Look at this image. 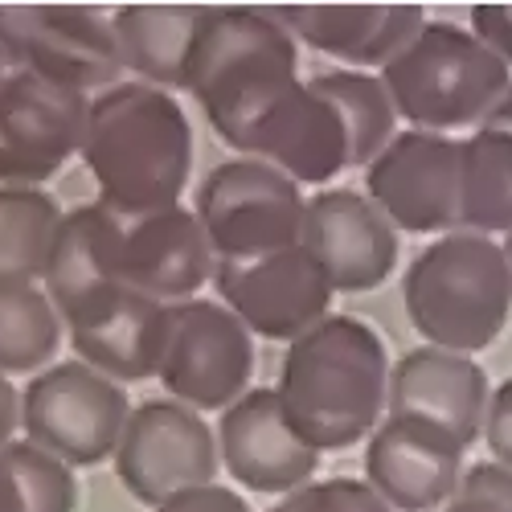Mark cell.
<instances>
[{
  "label": "cell",
  "mask_w": 512,
  "mask_h": 512,
  "mask_svg": "<svg viewBox=\"0 0 512 512\" xmlns=\"http://www.w3.org/2000/svg\"><path fill=\"white\" fill-rule=\"evenodd\" d=\"M390 353L365 320L328 316L287 345L279 402L316 451H349L390 414Z\"/></svg>",
  "instance_id": "cell-1"
},
{
  "label": "cell",
  "mask_w": 512,
  "mask_h": 512,
  "mask_svg": "<svg viewBox=\"0 0 512 512\" xmlns=\"http://www.w3.org/2000/svg\"><path fill=\"white\" fill-rule=\"evenodd\" d=\"M82 160L99 185V205L144 218L181 205L193 173V127L185 107L144 82H119L91 99Z\"/></svg>",
  "instance_id": "cell-2"
},
{
  "label": "cell",
  "mask_w": 512,
  "mask_h": 512,
  "mask_svg": "<svg viewBox=\"0 0 512 512\" xmlns=\"http://www.w3.org/2000/svg\"><path fill=\"white\" fill-rule=\"evenodd\" d=\"M402 304L426 345L476 357L508 328L512 275L504 242L484 234H443L410 263Z\"/></svg>",
  "instance_id": "cell-3"
},
{
  "label": "cell",
  "mask_w": 512,
  "mask_h": 512,
  "mask_svg": "<svg viewBox=\"0 0 512 512\" xmlns=\"http://www.w3.org/2000/svg\"><path fill=\"white\" fill-rule=\"evenodd\" d=\"M300 78V46L275 9H205L185 91L205 107L209 127L230 140L275 91Z\"/></svg>",
  "instance_id": "cell-4"
},
{
  "label": "cell",
  "mask_w": 512,
  "mask_h": 512,
  "mask_svg": "<svg viewBox=\"0 0 512 512\" xmlns=\"http://www.w3.org/2000/svg\"><path fill=\"white\" fill-rule=\"evenodd\" d=\"M381 82L414 132H480L512 91V66H504L472 29L426 21V29L381 70Z\"/></svg>",
  "instance_id": "cell-5"
},
{
  "label": "cell",
  "mask_w": 512,
  "mask_h": 512,
  "mask_svg": "<svg viewBox=\"0 0 512 512\" xmlns=\"http://www.w3.org/2000/svg\"><path fill=\"white\" fill-rule=\"evenodd\" d=\"M197 222L218 254V263L263 259L300 246L304 238V189L263 160H222L197 185Z\"/></svg>",
  "instance_id": "cell-6"
},
{
  "label": "cell",
  "mask_w": 512,
  "mask_h": 512,
  "mask_svg": "<svg viewBox=\"0 0 512 512\" xmlns=\"http://www.w3.org/2000/svg\"><path fill=\"white\" fill-rule=\"evenodd\" d=\"M127 418L132 406L119 381L82 361L41 369L21 394V431L29 443L70 467H95L107 455L115 459Z\"/></svg>",
  "instance_id": "cell-7"
},
{
  "label": "cell",
  "mask_w": 512,
  "mask_h": 512,
  "mask_svg": "<svg viewBox=\"0 0 512 512\" xmlns=\"http://www.w3.org/2000/svg\"><path fill=\"white\" fill-rule=\"evenodd\" d=\"M0 54L9 70H25L78 95L119 87V46L111 17L74 5H0Z\"/></svg>",
  "instance_id": "cell-8"
},
{
  "label": "cell",
  "mask_w": 512,
  "mask_h": 512,
  "mask_svg": "<svg viewBox=\"0 0 512 512\" xmlns=\"http://www.w3.org/2000/svg\"><path fill=\"white\" fill-rule=\"evenodd\" d=\"M254 336L226 308L209 300L173 304L168 349L160 365L164 390L189 410H230L250 394Z\"/></svg>",
  "instance_id": "cell-9"
},
{
  "label": "cell",
  "mask_w": 512,
  "mask_h": 512,
  "mask_svg": "<svg viewBox=\"0 0 512 512\" xmlns=\"http://www.w3.org/2000/svg\"><path fill=\"white\" fill-rule=\"evenodd\" d=\"M222 467L218 435L205 418L181 402H144L127 418L115 451V476L148 508H164L173 496L213 484Z\"/></svg>",
  "instance_id": "cell-10"
},
{
  "label": "cell",
  "mask_w": 512,
  "mask_h": 512,
  "mask_svg": "<svg viewBox=\"0 0 512 512\" xmlns=\"http://www.w3.org/2000/svg\"><path fill=\"white\" fill-rule=\"evenodd\" d=\"M91 99L25 70L0 82V181L37 189L82 156Z\"/></svg>",
  "instance_id": "cell-11"
},
{
  "label": "cell",
  "mask_w": 512,
  "mask_h": 512,
  "mask_svg": "<svg viewBox=\"0 0 512 512\" xmlns=\"http://www.w3.org/2000/svg\"><path fill=\"white\" fill-rule=\"evenodd\" d=\"M226 144L250 160L279 168L295 185H328L336 173L353 168L345 123L304 78L275 91Z\"/></svg>",
  "instance_id": "cell-12"
},
{
  "label": "cell",
  "mask_w": 512,
  "mask_h": 512,
  "mask_svg": "<svg viewBox=\"0 0 512 512\" xmlns=\"http://www.w3.org/2000/svg\"><path fill=\"white\" fill-rule=\"evenodd\" d=\"M213 287H218L222 304L250 328V336L287 340V345L328 320L336 295L304 246H287L263 254V259L218 263Z\"/></svg>",
  "instance_id": "cell-13"
},
{
  "label": "cell",
  "mask_w": 512,
  "mask_h": 512,
  "mask_svg": "<svg viewBox=\"0 0 512 512\" xmlns=\"http://www.w3.org/2000/svg\"><path fill=\"white\" fill-rule=\"evenodd\" d=\"M463 140L435 132H398L394 144L365 168L369 201L406 234L459 230Z\"/></svg>",
  "instance_id": "cell-14"
},
{
  "label": "cell",
  "mask_w": 512,
  "mask_h": 512,
  "mask_svg": "<svg viewBox=\"0 0 512 512\" xmlns=\"http://www.w3.org/2000/svg\"><path fill=\"white\" fill-rule=\"evenodd\" d=\"M467 447L426 418L386 414L365 447V484L394 512H443L463 484Z\"/></svg>",
  "instance_id": "cell-15"
},
{
  "label": "cell",
  "mask_w": 512,
  "mask_h": 512,
  "mask_svg": "<svg viewBox=\"0 0 512 512\" xmlns=\"http://www.w3.org/2000/svg\"><path fill=\"white\" fill-rule=\"evenodd\" d=\"M115 254L123 287L168 308L197 300V291L218 271V254H213L197 213L185 205L144 213V218L115 213Z\"/></svg>",
  "instance_id": "cell-16"
},
{
  "label": "cell",
  "mask_w": 512,
  "mask_h": 512,
  "mask_svg": "<svg viewBox=\"0 0 512 512\" xmlns=\"http://www.w3.org/2000/svg\"><path fill=\"white\" fill-rule=\"evenodd\" d=\"M300 246L320 263L332 291H373L398 267V230L365 193L324 189L308 201Z\"/></svg>",
  "instance_id": "cell-17"
},
{
  "label": "cell",
  "mask_w": 512,
  "mask_h": 512,
  "mask_svg": "<svg viewBox=\"0 0 512 512\" xmlns=\"http://www.w3.org/2000/svg\"><path fill=\"white\" fill-rule=\"evenodd\" d=\"M222 467L259 496H291L312 484L320 451L295 431L279 390H250L222 414L218 426Z\"/></svg>",
  "instance_id": "cell-18"
},
{
  "label": "cell",
  "mask_w": 512,
  "mask_h": 512,
  "mask_svg": "<svg viewBox=\"0 0 512 512\" xmlns=\"http://www.w3.org/2000/svg\"><path fill=\"white\" fill-rule=\"evenodd\" d=\"M41 283L66 332L103 316L127 291L115 254V213L107 205H78L66 213Z\"/></svg>",
  "instance_id": "cell-19"
},
{
  "label": "cell",
  "mask_w": 512,
  "mask_h": 512,
  "mask_svg": "<svg viewBox=\"0 0 512 512\" xmlns=\"http://www.w3.org/2000/svg\"><path fill=\"white\" fill-rule=\"evenodd\" d=\"M488 402V373L476 365V357L463 353L422 345L410 349L390 373V414L435 422L463 447H472L484 435Z\"/></svg>",
  "instance_id": "cell-20"
},
{
  "label": "cell",
  "mask_w": 512,
  "mask_h": 512,
  "mask_svg": "<svg viewBox=\"0 0 512 512\" xmlns=\"http://www.w3.org/2000/svg\"><path fill=\"white\" fill-rule=\"evenodd\" d=\"M275 17L295 41L365 74H381L426 29L418 5H287Z\"/></svg>",
  "instance_id": "cell-21"
},
{
  "label": "cell",
  "mask_w": 512,
  "mask_h": 512,
  "mask_svg": "<svg viewBox=\"0 0 512 512\" xmlns=\"http://www.w3.org/2000/svg\"><path fill=\"white\" fill-rule=\"evenodd\" d=\"M168 320H173L168 304L148 300L140 291H123L103 316L82 328H70V345L82 365L107 373L111 381L160 377L168 349Z\"/></svg>",
  "instance_id": "cell-22"
},
{
  "label": "cell",
  "mask_w": 512,
  "mask_h": 512,
  "mask_svg": "<svg viewBox=\"0 0 512 512\" xmlns=\"http://www.w3.org/2000/svg\"><path fill=\"white\" fill-rule=\"evenodd\" d=\"M197 5H127L111 13L119 62L136 82L156 91H185L189 78V54L201 25Z\"/></svg>",
  "instance_id": "cell-23"
},
{
  "label": "cell",
  "mask_w": 512,
  "mask_h": 512,
  "mask_svg": "<svg viewBox=\"0 0 512 512\" xmlns=\"http://www.w3.org/2000/svg\"><path fill=\"white\" fill-rule=\"evenodd\" d=\"M459 230L484 238L512 234V136L480 127L463 140Z\"/></svg>",
  "instance_id": "cell-24"
},
{
  "label": "cell",
  "mask_w": 512,
  "mask_h": 512,
  "mask_svg": "<svg viewBox=\"0 0 512 512\" xmlns=\"http://www.w3.org/2000/svg\"><path fill=\"white\" fill-rule=\"evenodd\" d=\"M62 222L66 213L50 193L21 185L0 189V279L13 283L46 279Z\"/></svg>",
  "instance_id": "cell-25"
},
{
  "label": "cell",
  "mask_w": 512,
  "mask_h": 512,
  "mask_svg": "<svg viewBox=\"0 0 512 512\" xmlns=\"http://www.w3.org/2000/svg\"><path fill=\"white\" fill-rule=\"evenodd\" d=\"M316 95H324L340 123H345L349 136V160L353 168H369L381 152L394 144V123H398V107L386 91L381 74H365V70H328L308 78Z\"/></svg>",
  "instance_id": "cell-26"
},
{
  "label": "cell",
  "mask_w": 512,
  "mask_h": 512,
  "mask_svg": "<svg viewBox=\"0 0 512 512\" xmlns=\"http://www.w3.org/2000/svg\"><path fill=\"white\" fill-rule=\"evenodd\" d=\"M62 316L41 283L0 279V373H41L50 369L62 345Z\"/></svg>",
  "instance_id": "cell-27"
},
{
  "label": "cell",
  "mask_w": 512,
  "mask_h": 512,
  "mask_svg": "<svg viewBox=\"0 0 512 512\" xmlns=\"http://www.w3.org/2000/svg\"><path fill=\"white\" fill-rule=\"evenodd\" d=\"M0 467L13 488V512H78L74 467L58 455L33 447L29 439H13L0 451Z\"/></svg>",
  "instance_id": "cell-28"
},
{
  "label": "cell",
  "mask_w": 512,
  "mask_h": 512,
  "mask_svg": "<svg viewBox=\"0 0 512 512\" xmlns=\"http://www.w3.org/2000/svg\"><path fill=\"white\" fill-rule=\"evenodd\" d=\"M271 512H394L365 480H320L283 496Z\"/></svg>",
  "instance_id": "cell-29"
},
{
  "label": "cell",
  "mask_w": 512,
  "mask_h": 512,
  "mask_svg": "<svg viewBox=\"0 0 512 512\" xmlns=\"http://www.w3.org/2000/svg\"><path fill=\"white\" fill-rule=\"evenodd\" d=\"M443 512H512V472L496 459L467 467L455 500Z\"/></svg>",
  "instance_id": "cell-30"
},
{
  "label": "cell",
  "mask_w": 512,
  "mask_h": 512,
  "mask_svg": "<svg viewBox=\"0 0 512 512\" xmlns=\"http://www.w3.org/2000/svg\"><path fill=\"white\" fill-rule=\"evenodd\" d=\"M484 443L496 455L500 467L512 472V377L500 381L492 402H488V418H484Z\"/></svg>",
  "instance_id": "cell-31"
},
{
  "label": "cell",
  "mask_w": 512,
  "mask_h": 512,
  "mask_svg": "<svg viewBox=\"0 0 512 512\" xmlns=\"http://www.w3.org/2000/svg\"><path fill=\"white\" fill-rule=\"evenodd\" d=\"M472 33L504 66H512V5H480V9H472Z\"/></svg>",
  "instance_id": "cell-32"
},
{
  "label": "cell",
  "mask_w": 512,
  "mask_h": 512,
  "mask_svg": "<svg viewBox=\"0 0 512 512\" xmlns=\"http://www.w3.org/2000/svg\"><path fill=\"white\" fill-rule=\"evenodd\" d=\"M156 512H250V504L238 492L222 488V484H205V488H193V492L173 496V500H168L164 508H156Z\"/></svg>",
  "instance_id": "cell-33"
},
{
  "label": "cell",
  "mask_w": 512,
  "mask_h": 512,
  "mask_svg": "<svg viewBox=\"0 0 512 512\" xmlns=\"http://www.w3.org/2000/svg\"><path fill=\"white\" fill-rule=\"evenodd\" d=\"M17 426H21V398H17V390L9 386V377L0 373V451L13 443Z\"/></svg>",
  "instance_id": "cell-34"
},
{
  "label": "cell",
  "mask_w": 512,
  "mask_h": 512,
  "mask_svg": "<svg viewBox=\"0 0 512 512\" xmlns=\"http://www.w3.org/2000/svg\"><path fill=\"white\" fill-rule=\"evenodd\" d=\"M484 127H488V132H504V136H512V91L500 99V107L484 119Z\"/></svg>",
  "instance_id": "cell-35"
},
{
  "label": "cell",
  "mask_w": 512,
  "mask_h": 512,
  "mask_svg": "<svg viewBox=\"0 0 512 512\" xmlns=\"http://www.w3.org/2000/svg\"><path fill=\"white\" fill-rule=\"evenodd\" d=\"M0 512H13V488H9L5 467H0Z\"/></svg>",
  "instance_id": "cell-36"
},
{
  "label": "cell",
  "mask_w": 512,
  "mask_h": 512,
  "mask_svg": "<svg viewBox=\"0 0 512 512\" xmlns=\"http://www.w3.org/2000/svg\"><path fill=\"white\" fill-rule=\"evenodd\" d=\"M504 259H508V275H512V234L504 238Z\"/></svg>",
  "instance_id": "cell-37"
},
{
  "label": "cell",
  "mask_w": 512,
  "mask_h": 512,
  "mask_svg": "<svg viewBox=\"0 0 512 512\" xmlns=\"http://www.w3.org/2000/svg\"><path fill=\"white\" fill-rule=\"evenodd\" d=\"M9 78V62H5V54H0V82Z\"/></svg>",
  "instance_id": "cell-38"
}]
</instances>
